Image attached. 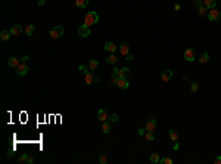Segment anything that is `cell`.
<instances>
[{
    "instance_id": "36",
    "label": "cell",
    "mask_w": 221,
    "mask_h": 164,
    "mask_svg": "<svg viewBox=\"0 0 221 164\" xmlns=\"http://www.w3.org/2000/svg\"><path fill=\"white\" fill-rule=\"evenodd\" d=\"M193 3H195V5H196V8H197V6L203 5V0H193Z\"/></svg>"
},
{
    "instance_id": "23",
    "label": "cell",
    "mask_w": 221,
    "mask_h": 164,
    "mask_svg": "<svg viewBox=\"0 0 221 164\" xmlns=\"http://www.w3.org/2000/svg\"><path fill=\"white\" fill-rule=\"evenodd\" d=\"M11 34L12 33H9V31H2V33H0V39H2V42H8L9 37H11Z\"/></svg>"
},
{
    "instance_id": "2",
    "label": "cell",
    "mask_w": 221,
    "mask_h": 164,
    "mask_svg": "<svg viewBox=\"0 0 221 164\" xmlns=\"http://www.w3.org/2000/svg\"><path fill=\"white\" fill-rule=\"evenodd\" d=\"M63 33H65L63 27L58 25V27L52 28V31H50V37H52V39H59V37H62V36H63Z\"/></svg>"
},
{
    "instance_id": "9",
    "label": "cell",
    "mask_w": 221,
    "mask_h": 164,
    "mask_svg": "<svg viewBox=\"0 0 221 164\" xmlns=\"http://www.w3.org/2000/svg\"><path fill=\"white\" fill-rule=\"evenodd\" d=\"M161 78H162V81H170V80L173 78V71H171V70H165V71H162Z\"/></svg>"
},
{
    "instance_id": "28",
    "label": "cell",
    "mask_w": 221,
    "mask_h": 164,
    "mask_svg": "<svg viewBox=\"0 0 221 164\" xmlns=\"http://www.w3.org/2000/svg\"><path fill=\"white\" fill-rule=\"evenodd\" d=\"M78 71H80L81 74H84V76L90 73V70H88V67H86V65H80V67H78Z\"/></svg>"
},
{
    "instance_id": "31",
    "label": "cell",
    "mask_w": 221,
    "mask_h": 164,
    "mask_svg": "<svg viewBox=\"0 0 221 164\" xmlns=\"http://www.w3.org/2000/svg\"><path fill=\"white\" fill-rule=\"evenodd\" d=\"M197 89H199V84H197V83H192V86H190V90H192L193 93H196V92H197Z\"/></svg>"
},
{
    "instance_id": "27",
    "label": "cell",
    "mask_w": 221,
    "mask_h": 164,
    "mask_svg": "<svg viewBox=\"0 0 221 164\" xmlns=\"http://www.w3.org/2000/svg\"><path fill=\"white\" fill-rule=\"evenodd\" d=\"M117 61H118V59H117L115 53H110V55H109V58L106 59V62H108V64H115Z\"/></svg>"
},
{
    "instance_id": "16",
    "label": "cell",
    "mask_w": 221,
    "mask_h": 164,
    "mask_svg": "<svg viewBox=\"0 0 221 164\" xmlns=\"http://www.w3.org/2000/svg\"><path fill=\"white\" fill-rule=\"evenodd\" d=\"M196 9H197V14H199L200 17H203V15H208V11H209V9L205 6V5H200V6H197Z\"/></svg>"
},
{
    "instance_id": "37",
    "label": "cell",
    "mask_w": 221,
    "mask_h": 164,
    "mask_svg": "<svg viewBox=\"0 0 221 164\" xmlns=\"http://www.w3.org/2000/svg\"><path fill=\"white\" fill-rule=\"evenodd\" d=\"M214 163H215V164H221V155H220V157H217V158L214 160Z\"/></svg>"
},
{
    "instance_id": "44",
    "label": "cell",
    "mask_w": 221,
    "mask_h": 164,
    "mask_svg": "<svg viewBox=\"0 0 221 164\" xmlns=\"http://www.w3.org/2000/svg\"><path fill=\"white\" fill-rule=\"evenodd\" d=\"M220 12H221V11H220Z\"/></svg>"
},
{
    "instance_id": "15",
    "label": "cell",
    "mask_w": 221,
    "mask_h": 164,
    "mask_svg": "<svg viewBox=\"0 0 221 164\" xmlns=\"http://www.w3.org/2000/svg\"><path fill=\"white\" fill-rule=\"evenodd\" d=\"M128 74H130V70H128L127 67H124V68H121V70L118 71V77H120V78H127Z\"/></svg>"
},
{
    "instance_id": "29",
    "label": "cell",
    "mask_w": 221,
    "mask_h": 164,
    "mask_svg": "<svg viewBox=\"0 0 221 164\" xmlns=\"http://www.w3.org/2000/svg\"><path fill=\"white\" fill-rule=\"evenodd\" d=\"M159 163H161V164H173V160H171V158H161Z\"/></svg>"
},
{
    "instance_id": "5",
    "label": "cell",
    "mask_w": 221,
    "mask_h": 164,
    "mask_svg": "<svg viewBox=\"0 0 221 164\" xmlns=\"http://www.w3.org/2000/svg\"><path fill=\"white\" fill-rule=\"evenodd\" d=\"M77 31H78V34H80L81 37H88V36H90V27H88V25H86V24L80 25Z\"/></svg>"
},
{
    "instance_id": "40",
    "label": "cell",
    "mask_w": 221,
    "mask_h": 164,
    "mask_svg": "<svg viewBox=\"0 0 221 164\" xmlns=\"http://www.w3.org/2000/svg\"><path fill=\"white\" fill-rule=\"evenodd\" d=\"M145 130H146V129H139V135H145V133H146Z\"/></svg>"
},
{
    "instance_id": "4",
    "label": "cell",
    "mask_w": 221,
    "mask_h": 164,
    "mask_svg": "<svg viewBox=\"0 0 221 164\" xmlns=\"http://www.w3.org/2000/svg\"><path fill=\"white\" fill-rule=\"evenodd\" d=\"M220 15H221V12L220 11H217L215 8H212V9H209L208 11V18H209V21H218L220 19Z\"/></svg>"
},
{
    "instance_id": "32",
    "label": "cell",
    "mask_w": 221,
    "mask_h": 164,
    "mask_svg": "<svg viewBox=\"0 0 221 164\" xmlns=\"http://www.w3.org/2000/svg\"><path fill=\"white\" fill-rule=\"evenodd\" d=\"M145 137H146V139H148V140H153V133H152V132H149V130H148V132H146V133H145Z\"/></svg>"
},
{
    "instance_id": "42",
    "label": "cell",
    "mask_w": 221,
    "mask_h": 164,
    "mask_svg": "<svg viewBox=\"0 0 221 164\" xmlns=\"http://www.w3.org/2000/svg\"><path fill=\"white\" fill-rule=\"evenodd\" d=\"M174 9H175V11H180V9H181V6H180V5H175V6H174Z\"/></svg>"
},
{
    "instance_id": "35",
    "label": "cell",
    "mask_w": 221,
    "mask_h": 164,
    "mask_svg": "<svg viewBox=\"0 0 221 164\" xmlns=\"http://www.w3.org/2000/svg\"><path fill=\"white\" fill-rule=\"evenodd\" d=\"M27 155H28V154L21 155V157H19V163H27Z\"/></svg>"
},
{
    "instance_id": "11",
    "label": "cell",
    "mask_w": 221,
    "mask_h": 164,
    "mask_svg": "<svg viewBox=\"0 0 221 164\" xmlns=\"http://www.w3.org/2000/svg\"><path fill=\"white\" fill-rule=\"evenodd\" d=\"M97 118L103 123V121H108L109 120V115H108V112H106V109H99V112H97Z\"/></svg>"
},
{
    "instance_id": "38",
    "label": "cell",
    "mask_w": 221,
    "mask_h": 164,
    "mask_svg": "<svg viewBox=\"0 0 221 164\" xmlns=\"http://www.w3.org/2000/svg\"><path fill=\"white\" fill-rule=\"evenodd\" d=\"M133 59H134V56H133L131 53H128V55H127V61H133Z\"/></svg>"
},
{
    "instance_id": "13",
    "label": "cell",
    "mask_w": 221,
    "mask_h": 164,
    "mask_svg": "<svg viewBox=\"0 0 221 164\" xmlns=\"http://www.w3.org/2000/svg\"><path fill=\"white\" fill-rule=\"evenodd\" d=\"M105 50H106V52H109V53H115V50H117V46H115V43H112V42H108V43L105 45Z\"/></svg>"
},
{
    "instance_id": "12",
    "label": "cell",
    "mask_w": 221,
    "mask_h": 164,
    "mask_svg": "<svg viewBox=\"0 0 221 164\" xmlns=\"http://www.w3.org/2000/svg\"><path fill=\"white\" fill-rule=\"evenodd\" d=\"M156 129V120L155 118H150V120H148L146 121V130H149V132H153Z\"/></svg>"
},
{
    "instance_id": "22",
    "label": "cell",
    "mask_w": 221,
    "mask_h": 164,
    "mask_svg": "<svg viewBox=\"0 0 221 164\" xmlns=\"http://www.w3.org/2000/svg\"><path fill=\"white\" fill-rule=\"evenodd\" d=\"M97 65H99V62H97L96 59H90V62H88V70H90V71H94V70L97 68Z\"/></svg>"
},
{
    "instance_id": "25",
    "label": "cell",
    "mask_w": 221,
    "mask_h": 164,
    "mask_svg": "<svg viewBox=\"0 0 221 164\" xmlns=\"http://www.w3.org/2000/svg\"><path fill=\"white\" fill-rule=\"evenodd\" d=\"M168 136H170V139H171L173 142H175V140L178 139V133H177L175 130H170V132H168Z\"/></svg>"
},
{
    "instance_id": "20",
    "label": "cell",
    "mask_w": 221,
    "mask_h": 164,
    "mask_svg": "<svg viewBox=\"0 0 221 164\" xmlns=\"http://www.w3.org/2000/svg\"><path fill=\"white\" fill-rule=\"evenodd\" d=\"M203 5L208 8V9H212L217 6V0H203Z\"/></svg>"
},
{
    "instance_id": "10",
    "label": "cell",
    "mask_w": 221,
    "mask_h": 164,
    "mask_svg": "<svg viewBox=\"0 0 221 164\" xmlns=\"http://www.w3.org/2000/svg\"><path fill=\"white\" fill-rule=\"evenodd\" d=\"M117 86H118L120 89H128V87H130V83H128L127 78H118Z\"/></svg>"
},
{
    "instance_id": "24",
    "label": "cell",
    "mask_w": 221,
    "mask_h": 164,
    "mask_svg": "<svg viewBox=\"0 0 221 164\" xmlns=\"http://www.w3.org/2000/svg\"><path fill=\"white\" fill-rule=\"evenodd\" d=\"M75 5L78 6V8H87V5H88V0H75Z\"/></svg>"
},
{
    "instance_id": "3",
    "label": "cell",
    "mask_w": 221,
    "mask_h": 164,
    "mask_svg": "<svg viewBox=\"0 0 221 164\" xmlns=\"http://www.w3.org/2000/svg\"><path fill=\"white\" fill-rule=\"evenodd\" d=\"M184 59L187 61V62H193L195 59H196V53H195V49L193 47H189V49H186L184 50Z\"/></svg>"
},
{
    "instance_id": "34",
    "label": "cell",
    "mask_w": 221,
    "mask_h": 164,
    "mask_svg": "<svg viewBox=\"0 0 221 164\" xmlns=\"http://www.w3.org/2000/svg\"><path fill=\"white\" fill-rule=\"evenodd\" d=\"M99 161H100L102 164H106V163H108V158H106L105 155H100V157H99Z\"/></svg>"
},
{
    "instance_id": "21",
    "label": "cell",
    "mask_w": 221,
    "mask_h": 164,
    "mask_svg": "<svg viewBox=\"0 0 221 164\" xmlns=\"http://www.w3.org/2000/svg\"><path fill=\"white\" fill-rule=\"evenodd\" d=\"M102 132H103L105 135L110 133V124H109L108 121H103V124H102Z\"/></svg>"
},
{
    "instance_id": "1",
    "label": "cell",
    "mask_w": 221,
    "mask_h": 164,
    "mask_svg": "<svg viewBox=\"0 0 221 164\" xmlns=\"http://www.w3.org/2000/svg\"><path fill=\"white\" fill-rule=\"evenodd\" d=\"M99 21V15L96 14V12H88L86 17H84V24L86 25H93V24H96Z\"/></svg>"
},
{
    "instance_id": "8",
    "label": "cell",
    "mask_w": 221,
    "mask_h": 164,
    "mask_svg": "<svg viewBox=\"0 0 221 164\" xmlns=\"http://www.w3.org/2000/svg\"><path fill=\"white\" fill-rule=\"evenodd\" d=\"M22 31H24V28H22L19 24H15V25L11 28V33H12V36H21V34H22Z\"/></svg>"
},
{
    "instance_id": "14",
    "label": "cell",
    "mask_w": 221,
    "mask_h": 164,
    "mask_svg": "<svg viewBox=\"0 0 221 164\" xmlns=\"http://www.w3.org/2000/svg\"><path fill=\"white\" fill-rule=\"evenodd\" d=\"M19 64H21V62H19V59H18V58H15V56L9 58V61H8V65H9L11 68H16Z\"/></svg>"
},
{
    "instance_id": "6",
    "label": "cell",
    "mask_w": 221,
    "mask_h": 164,
    "mask_svg": "<svg viewBox=\"0 0 221 164\" xmlns=\"http://www.w3.org/2000/svg\"><path fill=\"white\" fill-rule=\"evenodd\" d=\"M15 70H16V74H18V76H25V74L28 73V65H27L25 62H21Z\"/></svg>"
},
{
    "instance_id": "7",
    "label": "cell",
    "mask_w": 221,
    "mask_h": 164,
    "mask_svg": "<svg viewBox=\"0 0 221 164\" xmlns=\"http://www.w3.org/2000/svg\"><path fill=\"white\" fill-rule=\"evenodd\" d=\"M120 53H121L123 56H127V55L130 53V45H128L127 42H123V43L120 45Z\"/></svg>"
},
{
    "instance_id": "19",
    "label": "cell",
    "mask_w": 221,
    "mask_h": 164,
    "mask_svg": "<svg viewBox=\"0 0 221 164\" xmlns=\"http://www.w3.org/2000/svg\"><path fill=\"white\" fill-rule=\"evenodd\" d=\"M197 61L200 62V64H206L208 61H209V53H206V52H203L199 58H197Z\"/></svg>"
},
{
    "instance_id": "41",
    "label": "cell",
    "mask_w": 221,
    "mask_h": 164,
    "mask_svg": "<svg viewBox=\"0 0 221 164\" xmlns=\"http://www.w3.org/2000/svg\"><path fill=\"white\" fill-rule=\"evenodd\" d=\"M44 3H46V0H38V5H40V6H43Z\"/></svg>"
},
{
    "instance_id": "33",
    "label": "cell",
    "mask_w": 221,
    "mask_h": 164,
    "mask_svg": "<svg viewBox=\"0 0 221 164\" xmlns=\"http://www.w3.org/2000/svg\"><path fill=\"white\" fill-rule=\"evenodd\" d=\"M27 163H28V164H33V163H34V157L28 154V155H27Z\"/></svg>"
},
{
    "instance_id": "17",
    "label": "cell",
    "mask_w": 221,
    "mask_h": 164,
    "mask_svg": "<svg viewBox=\"0 0 221 164\" xmlns=\"http://www.w3.org/2000/svg\"><path fill=\"white\" fill-rule=\"evenodd\" d=\"M84 80H86V84H93V83H94V76H93V73L90 71L88 74H86V76H84Z\"/></svg>"
},
{
    "instance_id": "39",
    "label": "cell",
    "mask_w": 221,
    "mask_h": 164,
    "mask_svg": "<svg viewBox=\"0 0 221 164\" xmlns=\"http://www.w3.org/2000/svg\"><path fill=\"white\" fill-rule=\"evenodd\" d=\"M173 148H174V149H175V151H177V149H178V148H180V143H178V142H177V140H175V143H174V146H173Z\"/></svg>"
},
{
    "instance_id": "43",
    "label": "cell",
    "mask_w": 221,
    "mask_h": 164,
    "mask_svg": "<svg viewBox=\"0 0 221 164\" xmlns=\"http://www.w3.org/2000/svg\"><path fill=\"white\" fill-rule=\"evenodd\" d=\"M118 71H120L118 68H114V70H112V74H118Z\"/></svg>"
},
{
    "instance_id": "18",
    "label": "cell",
    "mask_w": 221,
    "mask_h": 164,
    "mask_svg": "<svg viewBox=\"0 0 221 164\" xmlns=\"http://www.w3.org/2000/svg\"><path fill=\"white\" fill-rule=\"evenodd\" d=\"M24 31H25V34H27V36H33V34H34V31H36V27H34L33 24H28V25L25 27V30H24Z\"/></svg>"
},
{
    "instance_id": "30",
    "label": "cell",
    "mask_w": 221,
    "mask_h": 164,
    "mask_svg": "<svg viewBox=\"0 0 221 164\" xmlns=\"http://www.w3.org/2000/svg\"><path fill=\"white\" fill-rule=\"evenodd\" d=\"M109 121H110V123H117V121H118V115H117V114L109 115Z\"/></svg>"
},
{
    "instance_id": "26",
    "label": "cell",
    "mask_w": 221,
    "mask_h": 164,
    "mask_svg": "<svg viewBox=\"0 0 221 164\" xmlns=\"http://www.w3.org/2000/svg\"><path fill=\"white\" fill-rule=\"evenodd\" d=\"M159 155L156 154V152H153V154H150V163H153V164H156V163H159Z\"/></svg>"
}]
</instances>
